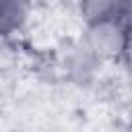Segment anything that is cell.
<instances>
[{
	"label": "cell",
	"instance_id": "cell-1",
	"mask_svg": "<svg viewBox=\"0 0 132 132\" xmlns=\"http://www.w3.org/2000/svg\"><path fill=\"white\" fill-rule=\"evenodd\" d=\"M25 16V10L21 4L14 2H0V33H6L10 29H14L21 19Z\"/></svg>",
	"mask_w": 132,
	"mask_h": 132
}]
</instances>
